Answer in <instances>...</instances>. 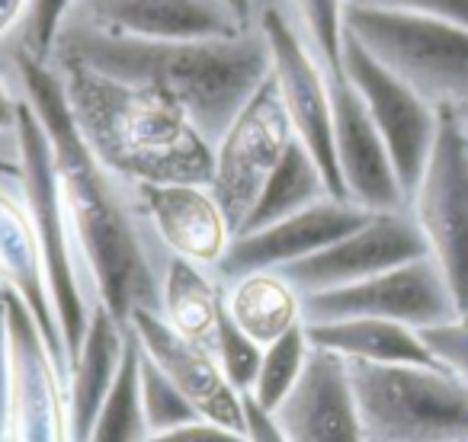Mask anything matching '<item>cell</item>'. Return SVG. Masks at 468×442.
I'll return each mask as SVG.
<instances>
[{
    "label": "cell",
    "mask_w": 468,
    "mask_h": 442,
    "mask_svg": "<svg viewBox=\"0 0 468 442\" xmlns=\"http://www.w3.org/2000/svg\"><path fill=\"white\" fill-rule=\"evenodd\" d=\"M334 116V154L344 180L346 199L369 212H401L408 208L404 189L391 167L388 148L366 110L363 97L340 68H324Z\"/></svg>",
    "instance_id": "cell-16"
},
{
    "label": "cell",
    "mask_w": 468,
    "mask_h": 442,
    "mask_svg": "<svg viewBox=\"0 0 468 442\" xmlns=\"http://www.w3.org/2000/svg\"><path fill=\"white\" fill-rule=\"evenodd\" d=\"M14 154L20 161L16 186H20L27 212L36 225V235H39L42 257H46L48 292H52L55 318H58L61 340H65V356L68 365H71L74 353H78L80 340H84L87 321H90V301H87V289L84 279H80L71 228H68V215L65 205H61L52 144H48V135L42 129L39 116H36L33 106L23 97H20V112H16Z\"/></svg>",
    "instance_id": "cell-6"
},
{
    "label": "cell",
    "mask_w": 468,
    "mask_h": 442,
    "mask_svg": "<svg viewBox=\"0 0 468 442\" xmlns=\"http://www.w3.org/2000/svg\"><path fill=\"white\" fill-rule=\"evenodd\" d=\"M344 33L436 110L468 103V26L462 23L346 10Z\"/></svg>",
    "instance_id": "cell-5"
},
{
    "label": "cell",
    "mask_w": 468,
    "mask_h": 442,
    "mask_svg": "<svg viewBox=\"0 0 468 442\" xmlns=\"http://www.w3.org/2000/svg\"><path fill=\"white\" fill-rule=\"evenodd\" d=\"M369 208L356 205V202L327 195V199L314 202L289 218L273 221L267 228L234 235L221 260L212 267V273L231 282L248 273L292 267V263L305 260V257L318 254L344 235L356 231L363 221H369Z\"/></svg>",
    "instance_id": "cell-15"
},
{
    "label": "cell",
    "mask_w": 468,
    "mask_h": 442,
    "mask_svg": "<svg viewBox=\"0 0 468 442\" xmlns=\"http://www.w3.org/2000/svg\"><path fill=\"white\" fill-rule=\"evenodd\" d=\"M366 442H468V382L440 365L350 363Z\"/></svg>",
    "instance_id": "cell-4"
},
{
    "label": "cell",
    "mask_w": 468,
    "mask_h": 442,
    "mask_svg": "<svg viewBox=\"0 0 468 442\" xmlns=\"http://www.w3.org/2000/svg\"><path fill=\"white\" fill-rule=\"evenodd\" d=\"M408 212L459 314H468V125L455 110H440V129Z\"/></svg>",
    "instance_id": "cell-7"
},
{
    "label": "cell",
    "mask_w": 468,
    "mask_h": 442,
    "mask_svg": "<svg viewBox=\"0 0 468 442\" xmlns=\"http://www.w3.org/2000/svg\"><path fill=\"white\" fill-rule=\"evenodd\" d=\"M148 423L142 410V346L135 333L129 331L125 359L119 365V375L100 407L87 442H144Z\"/></svg>",
    "instance_id": "cell-26"
},
{
    "label": "cell",
    "mask_w": 468,
    "mask_h": 442,
    "mask_svg": "<svg viewBox=\"0 0 468 442\" xmlns=\"http://www.w3.org/2000/svg\"><path fill=\"white\" fill-rule=\"evenodd\" d=\"M16 112H20V97H16V90L10 87L7 74H4V68H0V142H10V144H14V135H16ZM0 154H4V151H0Z\"/></svg>",
    "instance_id": "cell-37"
},
{
    "label": "cell",
    "mask_w": 468,
    "mask_h": 442,
    "mask_svg": "<svg viewBox=\"0 0 468 442\" xmlns=\"http://www.w3.org/2000/svg\"><path fill=\"white\" fill-rule=\"evenodd\" d=\"M65 26L138 39H231L257 20L231 0H74Z\"/></svg>",
    "instance_id": "cell-14"
},
{
    "label": "cell",
    "mask_w": 468,
    "mask_h": 442,
    "mask_svg": "<svg viewBox=\"0 0 468 442\" xmlns=\"http://www.w3.org/2000/svg\"><path fill=\"white\" fill-rule=\"evenodd\" d=\"M10 426V356H7V311L0 299V442L7 439Z\"/></svg>",
    "instance_id": "cell-36"
},
{
    "label": "cell",
    "mask_w": 468,
    "mask_h": 442,
    "mask_svg": "<svg viewBox=\"0 0 468 442\" xmlns=\"http://www.w3.org/2000/svg\"><path fill=\"white\" fill-rule=\"evenodd\" d=\"M148 228L167 257L212 269L231 244V228L202 183H142L135 186Z\"/></svg>",
    "instance_id": "cell-19"
},
{
    "label": "cell",
    "mask_w": 468,
    "mask_h": 442,
    "mask_svg": "<svg viewBox=\"0 0 468 442\" xmlns=\"http://www.w3.org/2000/svg\"><path fill=\"white\" fill-rule=\"evenodd\" d=\"M4 180H10V176H0V286H4V292L16 295L27 305V311L33 314L48 350H52L55 363L68 375L65 340H61L52 292H48L39 235H36V225L29 218L23 195L10 193Z\"/></svg>",
    "instance_id": "cell-20"
},
{
    "label": "cell",
    "mask_w": 468,
    "mask_h": 442,
    "mask_svg": "<svg viewBox=\"0 0 468 442\" xmlns=\"http://www.w3.org/2000/svg\"><path fill=\"white\" fill-rule=\"evenodd\" d=\"M0 176H10V180H16V176H20V161H16V157L0 154Z\"/></svg>",
    "instance_id": "cell-39"
},
{
    "label": "cell",
    "mask_w": 468,
    "mask_h": 442,
    "mask_svg": "<svg viewBox=\"0 0 468 442\" xmlns=\"http://www.w3.org/2000/svg\"><path fill=\"white\" fill-rule=\"evenodd\" d=\"M308 333H305V321L299 327H292L289 333H282L280 340H273L270 346H263V359H261V369H257V378L250 384L248 395L261 404L263 410L273 414L276 407L282 404V397L295 388L299 382L302 369H305V359H308Z\"/></svg>",
    "instance_id": "cell-27"
},
{
    "label": "cell",
    "mask_w": 468,
    "mask_h": 442,
    "mask_svg": "<svg viewBox=\"0 0 468 442\" xmlns=\"http://www.w3.org/2000/svg\"><path fill=\"white\" fill-rule=\"evenodd\" d=\"M257 23H261L270 48V78L280 90L282 110H286L295 138L318 161L334 199H346L344 180L337 170V154H334V116L324 65L305 46L299 29L289 23V16L273 0L261 7Z\"/></svg>",
    "instance_id": "cell-9"
},
{
    "label": "cell",
    "mask_w": 468,
    "mask_h": 442,
    "mask_svg": "<svg viewBox=\"0 0 468 442\" xmlns=\"http://www.w3.org/2000/svg\"><path fill=\"white\" fill-rule=\"evenodd\" d=\"M308 343L331 350L350 363H410V365H440L420 331L398 321L382 318H344L305 324ZM442 369V365H440Z\"/></svg>",
    "instance_id": "cell-22"
},
{
    "label": "cell",
    "mask_w": 468,
    "mask_h": 442,
    "mask_svg": "<svg viewBox=\"0 0 468 442\" xmlns=\"http://www.w3.org/2000/svg\"><path fill=\"white\" fill-rule=\"evenodd\" d=\"M270 4V0H267ZM324 68L344 65V0H273Z\"/></svg>",
    "instance_id": "cell-28"
},
{
    "label": "cell",
    "mask_w": 468,
    "mask_h": 442,
    "mask_svg": "<svg viewBox=\"0 0 468 442\" xmlns=\"http://www.w3.org/2000/svg\"><path fill=\"white\" fill-rule=\"evenodd\" d=\"M29 0H0V46H7L23 26Z\"/></svg>",
    "instance_id": "cell-38"
},
{
    "label": "cell",
    "mask_w": 468,
    "mask_h": 442,
    "mask_svg": "<svg viewBox=\"0 0 468 442\" xmlns=\"http://www.w3.org/2000/svg\"><path fill=\"white\" fill-rule=\"evenodd\" d=\"M0 299H4V286H0Z\"/></svg>",
    "instance_id": "cell-42"
},
{
    "label": "cell",
    "mask_w": 468,
    "mask_h": 442,
    "mask_svg": "<svg viewBox=\"0 0 468 442\" xmlns=\"http://www.w3.org/2000/svg\"><path fill=\"white\" fill-rule=\"evenodd\" d=\"M346 10H378V14H414L468 26V0H344Z\"/></svg>",
    "instance_id": "cell-33"
},
{
    "label": "cell",
    "mask_w": 468,
    "mask_h": 442,
    "mask_svg": "<svg viewBox=\"0 0 468 442\" xmlns=\"http://www.w3.org/2000/svg\"><path fill=\"white\" fill-rule=\"evenodd\" d=\"M129 331L135 333L142 353L176 384L183 397L199 410V416L221 426L244 433L241 391L228 382L221 363L208 346L176 333L157 311H135L129 318Z\"/></svg>",
    "instance_id": "cell-17"
},
{
    "label": "cell",
    "mask_w": 468,
    "mask_h": 442,
    "mask_svg": "<svg viewBox=\"0 0 468 442\" xmlns=\"http://www.w3.org/2000/svg\"><path fill=\"white\" fill-rule=\"evenodd\" d=\"M231 4H234L238 10H244L248 16H254V20L261 16V4H257V0H231Z\"/></svg>",
    "instance_id": "cell-40"
},
{
    "label": "cell",
    "mask_w": 468,
    "mask_h": 442,
    "mask_svg": "<svg viewBox=\"0 0 468 442\" xmlns=\"http://www.w3.org/2000/svg\"><path fill=\"white\" fill-rule=\"evenodd\" d=\"M327 195H331V186H327L318 161L308 154V148L299 138H292V144H289L286 154H282L280 167L273 170L267 186L261 189V195H257L254 208H250V215L244 218L238 235L267 228L273 221L289 218V215L302 212V208L314 205V202L327 199Z\"/></svg>",
    "instance_id": "cell-25"
},
{
    "label": "cell",
    "mask_w": 468,
    "mask_h": 442,
    "mask_svg": "<svg viewBox=\"0 0 468 442\" xmlns=\"http://www.w3.org/2000/svg\"><path fill=\"white\" fill-rule=\"evenodd\" d=\"M48 61H71L164 93L193 119L212 148L270 78V48L261 23L231 39H138L61 26Z\"/></svg>",
    "instance_id": "cell-2"
},
{
    "label": "cell",
    "mask_w": 468,
    "mask_h": 442,
    "mask_svg": "<svg viewBox=\"0 0 468 442\" xmlns=\"http://www.w3.org/2000/svg\"><path fill=\"white\" fill-rule=\"evenodd\" d=\"M10 356V442H71V414L55 363L33 314L16 295L4 292Z\"/></svg>",
    "instance_id": "cell-11"
},
{
    "label": "cell",
    "mask_w": 468,
    "mask_h": 442,
    "mask_svg": "<svg viewBox=\"0 0 468 442\" xmlns=\"http://www.w3.org/2000/svg\"><path fill=\"white\" fill-rule=\"evenodd\" d=\"M142 410L148 423V436L167 433L183 423L199 420V410L176 391V384L142 353Z\"/></svg>",
    "instance_id": "cell-29"
},
{
    "label": "cell",
    "mask_w": 468,
    "mask_h": 442,
    "mask_svg": "<svg viewBox=\"0 0 468 442\" xmlns=\"http://www.w3.org/2000/svg\"><path fill=\"white\" fill-rule=\"evenodd\" d=\"M55 71L65 87L68 110L80 138L106 170L132 186L142 183L208 186L215 148L174 100L71 61L55 65Z\"/></svg>",
    "instance_id": "cell-3"
},
{
    "label": "cell",
    "mask_w": 468,
    "mask_h": 442,
    "mask_svg": "<svg viewBox=\"0 0 468 442\" xmlns=\"http://www.w3.org/2000/svg\"><path fill=\"white\" fill-rule=\"evenodd\" d=\"M465 125H468V122H465Z\"/></svg>",
    "instance_id": "cell-43"
},
{
    "label": "cell",
    "mask_w": 468,
    "mask_h": 442,
    "mask_svg": "<svg viewBox=\"0 0 468 442\" xmlns=\"http://www.w3.org/2000/svg\"><path fill=\"white\" fill-rule=\"evenodd\" d=\"M0 68L14 90L33 106L52 144L61 205L71 228L80 279L122 327L142 308L161 311V279L151 254V235L132 183L106 170L84 144L65 100V87L52 61L36 58L16 42L0 46ZM167 263V260H164Z\"/></svg>",
    "instance_id": "cell-1"
},
{
    "label": "cell",
    "mask_w": 468,
    "mask_h": 442,
    "mask_svg": "<svg viewBox=\"0 0 468 442\" xmlns=\"http://www.w3.org/2000/svg\"><path fill=\"white\" fill-rule=\"evenodd\" d=\"M144 442H248L244 433H234V429L221 426V423H212L206 416L193 423H183V426H174L167 433H154Z\"/></svg>",
    "instance_id": "cell-34"
},
{
    "label": "cell",
    "mask_w": 468,
    "mask_h": 442,
    "mask_svg": "<svg viewBox=\"0 0 468 442\" xmlns=\"http://www.w3.org/2000/svg\"><path fill=\"white\" fill-rule=\"evenodd\" d=\"M420 340L442 369L468 382V314H455L452 321L423 327Z\"/></svg>",
    "instance_id": "cell-32"
},
{
    "label": "cell",
    "mask_w": 468,
    "mask_h": 442,
    "mask_svg": "<svg viewBox=\"0 0 468 442\" xmlns=\"http://www.w3.org/2000/svg\"><path fill=\"white\" fill-rule=\"evenodd\" d=\"M241 407H244V439L248 442H289L286 433L280 429V423L273 420V414L263 410L248 391L241 395Z\"/></svg>",
    "instance_id": "cell-35"
},
{
    "label": "cell",
    "mask_w": 468,
    "mask_h": 442,
    "mask_svg": "<svg viewBox=\"0 0 468 442\" xmlns=\"http://www.w3.org/2000/svg\"><path fill=\"white\" fill-rule=\"evenodd\" d=\"M225 308L234 324L261 346H270L302 324V295L276 269L231 279L225 289Z\"/></svg>",
    "instance_id": "cell-23"
},
{
    "label": "cell",
    "mask_w": 468,
    "mask_h": 442,
    "mask_svg": "<svg viewBox=\"0 0 468 442\" xmlns=\"http://www.w3.org/2000/svg\"><path fill=\"white\" fill-rule=\"evenodd\" d=\"M417 257H427V244H423L410 212L401 208V212H372L369 221L334 241L331 247L318 250L292 267L276 269V273L286 276L299 295H314L372 279V276L410 263Z\"/></svg>",
    "instance_id": "cell-13"
},
{
    "label": "cell",
    "mask_w": 468,
    "mask_h": 442,
    "mask_svg": "<svg viewBox=\"0 0 468 442\" xmlns=\"http://www.w3.org/2000/svg\"><path fill=\"white\" fill-rule=\"evenodd\" d=\"M221 308H225V289L212 279V269L180 260V257H167L161 279V311L157 314L176 333L212 350Z\"/></svg>",
    "instance_id": "cell-24"
},
{
    "label": "cell",
    "mask_w": 468,
    "mask_h": 442,
    "mask_svg": "<svg viewBox=\"0 0 468 442\" xmlns=\"http://www.w3.org/2000/svg\"><path fill=\"white\" fill-rule=\"evenodd\" d=\"M71 7H74V0H29L20 33H16L10 42L27 48V52L36 55V58L48 61V55H52V48H55V39H58Z\"/></svg>",
    "instance_id": "cell-31"
},
{
    "label": "cell",
    "mask_w": 468,
    "mask_h": 442,
    "mask_svg": "<svg viewBox=\"0 0 468 442\" xmlns=\"http://www.w3.org/2000/svg\"><path fill=\"white\" fill-rule=\"evenodd\" d=\"M129 327H122L103 305H90L84 340L68 365V414H71V442H87L125 359Z\"/></svg>",
    "instance_id": "cell-21"
},
{
    "label": "cell",
    "mask_w": 468,
    "mask_h": 442,
    "mask_svg": "<svg viewBox=\"0 0 468 442\" xmlns=\"http://www.w3.org/2000/svg\"><path fill=\"white\" fill-rule=\"evenodd\" d=\"M289 442H366L346 359L312 346L295 388L273 410Z\"/></svg>",
    "instance_id": "cell-18"
},
{
    "label": "cell",
    "mask_w": 468,
    "mask_h": 442,
    "mask_svg": "<svg viewBox=\"0 0 468 442\" xmlns=\"http://www.w3.org/2000/svg\"><path fill=\"white\" fill-rule=\"evenodd\" d=\"M455 314H459V308H455L452 292L430 257H417V260L385 269V273L353 282V286L302 295V321L305 324L344 318H382L423 331V327L452 321Z\"/></svg>",
    "instance_id": "cell-10"
},
{
    "label": "cell",
    "mask_w": 468,
    "mask_h": 442,
    "mask_svg": "<svg viewBox=\"0 0 468 442\" xmlns=\"http://www.w3.org/2000/svg\"><path fill=\"white\" fill-rule=\"evenodd\" d=\"M344 74L356 93L363 97L385 148H388L391 167L404 189V199H410L423 167H427L430 148H433L436 129H440V110L430 106L417 90H410L404 80L385 71L363 46L344 33Z\"/></svg>",
    "instance_id": "cell-12"
},
{
    "label": "cell",
    "mask_w": 468,
    "mask_h": 442,
    "mask_svg": "<svg viewBox=\"0 0 468 442\" xmlns=\"http://www.w3.org/2000/svg\"><path fill=\"white\" fill-rule=\"evenodd\" d=\"M292 138L295 132L282 110L280 90H276L273 78H267L215 144V167L208 189L225 215L231 237L241 231L244 218L250 215L273 170L280 167Z\"/></svg>",
    "instance_id": "cell-8"
},
{
    "label": "cell",
    "mask_w": 468,
    "mask_h": 442,
    "mask_svg": "<svg viewBox=\"0 0 468 442\" xmlns=\"http://www.w3.org/2000/svg\"><path fill=\"white\" fill-rule=\"evenodd\" d=\"M212 350H215V356H218L221 372L228 375V382L241 391V395L250 391V384H254V378H257V369H261L263 346L257 343V340H250L241 327L234 324L228 308H221Z\"/></svg>",
    "instance_id": "cell-30"
},
{
    "label": "cell",
    "mask_w": 468,
    "mask_h": 442,
    "mask_svg": "<svg viewBox=\"0 0 468 442\" xmlns=\"http://www.w3.org/2000/svg\"><path fill=\"white\" fill-rule=\"evenodd\" d=\"M455 112H459V116H462V122H468V103L462 106V110H455Z\"/></svg>",
    "instance_id": "cell-41"
}]
</instances>
